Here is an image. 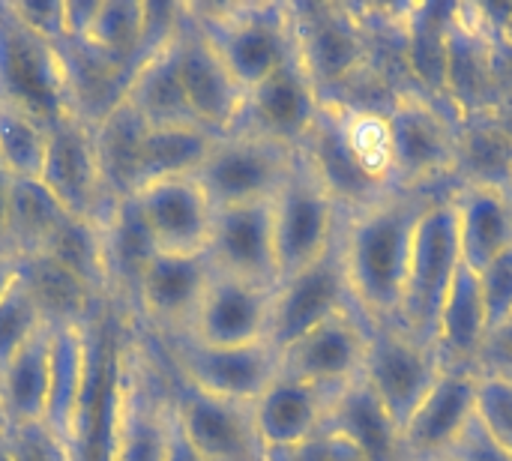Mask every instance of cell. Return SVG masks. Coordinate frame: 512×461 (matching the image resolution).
<instances>
[{
  "instance_id": "6da1fadb",
  "label": "cell",
  "mask_w": 512,
  "mask_h": 461,
  "mask_svg": "<svg viewBox=\"0 0 512 461\" xmlns=\"http://www.w3.org/2000/svg\"><path fill=\"white\" fill-rule=\"evenodd\" d=\"M447 192L441 189H393L375 204L342 216L339 249L354 309L366 321L393 324L414 234L423 213Z\"/></svg>"
},
{
  "instance_id": "7a4b0ae2",
  "label": "cell",
  "mask_w": 512,
  "mask_h": 461,
  "mask_svg": "<svg viewBox=\"0 0 512 461\" xmlns=\"http://www.w3.org/2000/svg\"><path fill=\"white\" fill-rule=\"evenodd\" d=\"M114 360L105 461H162L171 384L138 339H126Z\"/></svg>"
},
{
  "instance_id": "3957f363",
  "label": "cell",
  "mask_w": 512,
  "mask_h": 461,
  "mask_svg": "<svg viewBox=\"0 0 512 461\" xmlns=\"http://www.w3.org/2000/svg\"><path fill=\"white\" fill-rule=\"evenodd\" d=\"M189 12L243 90L264 81L294 54L291 12L282 0L189 3Z\"/></svg>"
},
{
  "instance_id": "277c9868",
  "label": "cell",
  "mask_w": 512,
  "mask_h": 461,
  "mask_svg": "<svg viewBox=\"0 0 512 461\" xmlns=\"http://www.w3.org/2000/svg\"><path fill=\"white\" fill-rule=\"evenodd\" d=\"M0 102L33 114L45 126L75 114L60 42L30 30L6 0H0Z\"/></svg>"
},
{
  "instance_id": "5b68a950",
  "label": "cell",
  "mask_w": 512,
  "mask_h": 461,
  "mask_svg": "<svg viewBox=\"0 0 512 461\" xmlns=\"http://www.w3.org/2000/svg\"><path fill=\"white\" fill-rule=\"evenodd\" d=\"M462 267L459 231H456V210L450 192L441 195L420 219L414 234V249L405 273L402 303L396 312V327L405 330L411 339L429 345L435 351L438 318L444 300L453 288V279Z\"/></svg>"
},
{
  "instance_id": "8992f818",
  "label": "cell",
  "mask_w": 512,
  "mask_h": 461,
  "mask_svg": "<svg viewBox=\"0 0 512 461\" xmlns=\"http://www.w3.org/2000/svg\"><path fill=\"white\" fill-rule=\"evenodd\" d=\"M294 51L324 102H339L351 81L372 63L366 24L354 6L327 0L288 3Z\"/></svg>"
},
{
  "instance_id": "52a82bcc",
  "label": "cell",
  "mask_w": 512,
  "mask_h": 461,
  "mask_svg": "<svg viewBox=\"0 0 512 461\" xmlns=\"http://www.w3.org/2000/svg\"><path fill=\"white\" fill-rule=\"evenodd\" d=\"M270 225L279 279L318 261L339 237L342 210L300 153L270 198Z\"/></svg>"
},
{
  "instance_id": "ba28073f",
  "label": "cell",
  "mask_w": 512,
  "mask_h": 461,
  "mask_svg": "<svg viewBox=\"0 0 512 461\" xmlns=\"http://www.w3.org/2000/svg\"><path fill=\"white\" fill-rule=\"evenodd\" d=\"M297 150L246 132L216 135L195 180L213 207L261 204L276 195L294 165Z\"/></svg>"
},
{
  "instance_id": "9c48e42d",
  "label": "cell",
  "mask_w": 512,
  "mask_h": 461,
  "mask_svg": "<svg viewBox=\"0 0 512 461\" xmlns=\"http://www.w3.org/2000/svg\"><path fill=\"white\" fill-rule=\"evenodd\" d=\"M165 354L177 381L237 405H252L279 375V351L267 342L210 348L180 336L165 342Z\"/></svg>"
},
{
  "instance_id": "30bf717a",
  "label": "cell",
  "mask_w": 512,
  "mask_h": 461,
  "mask_svg": "<svg viewBox=\"0 0 512 461\" xmlns=\"http://www.w3.org/2000/svg\"><path fill=\"white\" fill-rule=\"evenodd\" d=\"M441 372L444 369L438 363V354L429 345L411 339L396 324L366 321L363 378L384 402L399 429H405L417 405L441 378Z\"/></svg>"
},
{
  "instance_id": "8fae6325",
  "label": "cell",
  "mask_w": 512,
  "mask_h": 461,
  "mask_svg": "<svg viewBox=\"0 0 512 461\" xmlns=\"http://www.w3.org/2000/svg\"><path fill=\"white\" fill-rule=\"evenodd\" d=\"M393 135V189H438L456 168V138L444 111L420 96L399 93L387 108Z\"/></svg>"
},
{
  "instance_id": "7c38bea8",
  "label": "cell",
  "mask_w": 512,
  "mask_h": 461,
  "mask_svg": "<svg viewBox=\"0 0 512 461\" xmlns=\"http://www.w3.org/2000/svg\"><path fill=\"white\" fill-rule=\"evenodd\" d=\"M171 51H174L177 75L183 81L195 120L213 135L231 132L240 117L246 90L231 75V69L216 54V48L207 42L201 27L195 24L189 3L177 6V21L171 30Z\"/></svg>"
},
{
  "instance_id": "4fadbf2b",
  "label": "cell",
  "mask_w": 512,
  "mask_h": 461,
  "mask_svg": "<svg viewBox=\"0 0 512 461\" xmlns=\"http://www.w3.org/2000/svg\"><path fill=\"white\" fill-rule=\"evenodd\" d=\"M321 105L324 99L294 51L276 72L246 90L240 117L231 132L258 135L288 150H300L321 114Z\"/></svg>"
},
{
  "instance_id": "5bb4252c",
  "label": "cell",
  "mask_w": 512,
  "mask_h": 461,
  "mask_svg": "<svg viewBox=\"0 0 512 461\" xmlns=\"http://www.w3.org/2000/svg\"><path fill=\"white\" fill-rule=\"evenodd\" d=\"M345 309H354V300L348 291L342 249L336 237V243L318 261L279 279V285L273 288L267 342L282 351L285 345Z\"/></svg>"
},
{
  "instance_id": "9a60e30c",
  "label": "cell",
  "mask_w": 512,
  "mask_h": 461,
  "mask_svg": "<svg viewBox=\"0 0 512 461\" xmlns=\"http://www.w3.org/2000/svg\"><path fill=\"white\" fill-rule=\"evenodd\" d=\"M36 180L72 216L93 219L102 225L114 210L105 201V189H102L93 123H87L78 114L48 123L45 159H42Z\"/></svg>"
},
{
  "instance_id": "2e32d148",
  "label": "cell",
  "mask_w": 512,
  "mask_h": 461,
  "mask_svg": "<svg viewBox=\"0 0 512 461\" xmlns=\"http://www.w3.org/2000/svg\"><path fill=\"white\" fill-rule=\"evenodd\" d=\"M213 279L207 255H162L156 252L135 285V312L144 327L162 342L189 333L192 318Z\"/></svg>"
},
{
  "instance_id": "e0dca14e",
  "label": "cell",
  "mask_w": 512,
  "mask_h": 461,
  "mask_svg": "<svg viewBox=\"0 0 512 461\" xmlns=\"http://www.w3.org/2000/svg\"><path fill=\"white\" fill-rule=\"evenodd\" d=\"M366 318L345 309L279 351V375L297 378L324 390H339L363 375Z\"/></svg>"
},
{
  "instance_id": "ac0fdd59",
  "label": "cell",
  "mask_w": 512,
  "mask_h": 461,
  "mask_svg": "<svg viewBox=\"0 0 512 461\" xmlns=\"http://www.w3.org/2000/svg\"><path fill=\"white\" fill-rule=\"evenodd\" d=\"M135 210L147 237L162 255H204L210 243L213 213L207 192L195 177L159 180L135 192Z\"/></svg>"
},
{
  "instance_id": "d6986e66",
  "label": "cell",
  "mask_w": 512,
  "mask_h": 461,
  "mask_svg": "<svg viewBox=\"0 0 512 461\" xmlns=\"http://www.w3.org/2000/svg\"><path fill=\"white\" fill-rule=\"evenodd\" d=\"M273 288L213 270L204 300L186 339L210 348H240L267 342ZM270 345V342H267Z\"/></svg>"
},
{
  "instance_id": "ffe728a7",
  "label": "cell",
  "mask_w": 512,
  "mask_h": 461,
  "mask_svg": "<svg viewBox=\"0 0 512 461\" xmlns=\"http://www.w3.org/2000/svg\"><path fill=\"white\" fill-rule=\"evenodd\" d=\"M90 381H93V330L90 324L51 327V387L45 423L63 435L72 450L84 453L90 420Z\"/></svg>"
},
{
  "instance_id": "44dd1931",
  "label": "cell",
  "mask_w": 512,
  "mask_h": 461,
  "mask_svg": "<svg viewBox=\"0 0 512 461\" xmlns=\"http://www.w3.org/2000/svg\"><path fill=\"white\" fill-rule=\"evenodd\" d=\"M204 255L216 273L276 288L279 270H276V249H273L270 201L216 207L210 243Z\"/></svg>"
},
{
  "instance_id": "7402d4cb",
  "label": "cell",
  "mask_w": 512,
  "mask_h": 461,
  "mask_svg": "<svg viewBox=\"0 0 512 461\" xmlns=\"http://www.w3.org/2000/svg\"><path fill=\"white\" fill-rule=\"evenodd\" d=\"M171 381H174L171 384L174 411L204 459L264 461L258 435H255V423H252V405H237V402L207 396L177 381L174 375Z\"/></svg>"
},
{
  "instance_id": "603a6c76",
  "label": "cell",
  "mask_w": 512,
  "mask_h": 461,
  "mask_svg": "<svg viewBox=\"0 0 512 461\" xmlns=\"http://www.w3.org/2000/svg\"><path fill=\"white\" fill-rule=\"evenodd\" d=\"M477 387L474 372H441L402 429V459L429 461L453 453L477 417Z\"/></svg>"
},
{
  "instance_id": "cb8c5ba5",
  "label": "cell",
  "mask_w": 512,
  "mask_h": 461,
  "mask_svg": "<svg viewBox=\"0 0 512 461\" xmlns=\"http://www.w3.org/2000/svg\"><path fill=\"white\" fill-rule=\"evenodd\" d=\"M333 393L336 390L276 375V381L252 402V423L264 459L288 453L321 435Z\"/></svg>"
},
{
  "instance_id": "d4e9b609",
  "label": "cell",
  "mask_w": 512,
  "mask_h": 461,
  "mask_svg": "<svg viewBox=\"0 0 512 461\" xmlns=\"http://www.w3.org/2000/svg\"><path fill=\"white\" fill-rule=\"evenodd\" d=\"M462 261L480 273L489 261L512 249V201L504 183L468 180L450 192Z\"/></svg>"
},
{
  "instance_id": "484cf974",
  "label": "cell",
  "mask_w": 512,
  "mask_h": 461,
  "mask_svg": "<svg viewBox=\"0 0 512 461\" xmlns=\"http://www.w3.org/2000/svg\"><path fill=\"white\" fill-rule=\"evenodd\" d=\"M324 432L345 438L366 456V461H405L402 429L363 375L333 393Z\"/></svg>"
},
{
  "instance_id": "4316f807",
  "label": "cell",
  "mask_w": 512,
  "mask_h": 461,
  "mask_svg": "<svg viewBox=\"0 0 512 461\" xmlns=\"http://www.w3.org/2000/svg\"><path fill=\"white\" fill-rule=\"evenodd\" d=\"M489 336V318L480 294L477 273L462 261L453 288L444 300L438 333H435V354L444 372H474L480 348Z\"/></svg>"
},
{
  "instance_id": "83f0119b",
  "label": "cell",
  "mask_w": 512,
  "mask_h": 461,
  "mask_svg": "<svg viewBox=\"0 0 512 461\" xmlns=\"http://www.w3.org/2000/svg\"><path fill=\"white\" fill-rule=\"evenodd\" d=\"M120 99L147 123V129L198 123L192 114V105L186 99L183 81L177 75V63H174V51H171V33L162 45H156L153 51H147L138 60V66L132 69Z\"/></svg>"
},
{
  "instance_id": "f1b7e54d",
  "label": "cell",
  "mask_w": 512,
  "mask_h": 461,
  "mask_svg": "<svg viewBox=\"0 0 512 461\" xmlns=\"http://www.w3.org/2000/svg\"><path fill=\"white\" fill-rule=\"evenodd\" d=\"M459 3H420L408 6L402 18V54L426 99H450V33Z\"/></svg>"
},
{
  "instance_id": "f546056e",
  "label": "cell",
  "mask_w": 512,
  "mask_h": 461,
  "mask_svg": "<svg viewBox=\"0 0 512 461\" xmlns=\"http://www.w3.org/2000/svg\"><path fill=\"white\" fill-rule=\"evenodd\" d=\"M48 387H51V327H42L0 366V414L6 426L45 420Z\"/></svg>"
},
{
  "instance_id": "4dcf8cb0",
  "label": "cell",
  "mask_w": 512,
  "mask_h": 461,
  "mask_svg": "<svg viewBox=\"0 0 512 461\" xmlns=\"http://www.w3.org/2000/svg\"><path fill=\"white\" fill-rule=\"evenodd\" d=\"M147 123L120 99L108 114L93 123V141L99 156V174L105 201L117 207L120 201L135 198L138 189V156Z\"/></svg>"
},
{
  "instance_id": "1f68e13d",
  "label": "cell",
  "mask_w": 512,
  "mask_h": 461,
  "mask_svg": "<svg viewBox=\"0 0 512 461\" xmlns=\"http://www.w3.org/2000/svg\"><path fill=\"white\" fill-rule=\"evenodd\" d=\"M18 279L48 327L90 324L99 294L48 255L18 258Z\"/></svg>"
},
{
  "instance_id": "d6a6232c",
  "label": "cell",
  "mask_w": 512,
  "mask_h": 461,
  "mask_svg": "<svg viewBox=\"0 0 512 461\" xmlns=\"http://www.w3.org/2000/svg\"><path fill=\"white\" fill-rule=\"evenodd\" d=\"M213 141H216V135L198 123L147 129L144 141H141V156H138V189L159 183V180L195 177L201 171Z\"/></svg>"
},
{
  "instance_id": "836d02e7",
  "label": "cell",
  "mask_w": 512,
  "mask_h": 461,
  "mask_svg": "<svg viewBox=\"0 0 512 461\" xmlns=\"http://www.w3.org/2000/svg\"><path fill=\"white\" fill-rule=\"evenodd\" d=\"M66 216L69 213L63 210V204L36 177L12 180L6 210V252L15 258L39 255Z\"/></svg>"
},
{
  "instance_id": "e575fe53",
  "label": "cell",
  "mask_w": 512,
  "mask_h": 461,
  "mask_svg": "<svg viewBox=\"0 0 512 461\" xmlns=\"http://www.w3.org/2000/svg\"><path fill=\"white\" fill-rule=\"evenodd\" d=\"M342 126V138L360 165V171L381 189L393 192V135L387 111L354 105V102H333Z\"/></svg>"
},
{
  "instance_id": "d590c367",
  "label": "cell",
  "mask_w": 512,
  "mask_h": 461,
  "mask_svg": "<svg viewBox=\"0 0 512 461\" xmlns=\"http://www.w3.org/2000/svg\"><path fill=\"white\" fill-rule=\"evenodd\" d=\"M75 273L81 282H87L99 297L108 294V273H105V240H102V225L93 219L81 216H66L48 246L39 252Z\"/></svg>"
},
{
  "instance_id": "8d00e7d4",
  "label": "cell",
  "mask_w": 512,
  "mask_h": 461,
  "mask_svg": "<svg viewBox=\"0 0 512 461\" xmlns=\"http://www.w3.org/2000/svg\"><path fill=\"white\" fill-rule=\"evenodd\" d=\"M48 144V126L33 114L0 102V159L15 180L39 177Z\"/></svg>"
},
{
  "instance_id": "74e56055",
  "label": "cell",
  "mask_w": 512,
  "mask_h": 461,
  "mask_svg": "<svg viewBox=\"0 0 512 461\" xmlns=\"http://www.w3.org/2000/svg\"><path fill=\"white\" fill-rule=\"evenodd\" d=\"M42 327L48 324L42 321L36 303L30 300L27 288L18 279V285L6 297H0V366Z\"/></svg>"
},
{
  "instance_id": "f35d334b",
  "label": "cell",
  "mask_w": 512,
  "mask_h": 461,
  "mask_svg": "<svg viewBox=\"0 0 512 461\" xmlns=\"http://www.w3.org/2000/svg\"><path fill=\"white\" fill-rule=\"evenodd\" d=\"M3 438L12 461H81L72 444L63 435H57L45 420L9 426Z\"/></svg>"
},
{
  "instance_id": "ab89813d",
  "label": "cell",
  "mask_w": 512,
  "mask_h": 461,
  "mask_svg": "<svg viewBox=\"0 0 512 461\" xmlns=\"http://www.w3.org/2000/svg\"><path fill=\"white\" fill-rule=\"evenodd\" d=\"M477 420L498 447L512 453V384L480 378Z\"/></svg>"
},
{
  "instance_id": "60d3db41",
  "label": "cell",
  "mask_w": 512,
  "mask_h": 461,
  "mask_svg": "<svg viewBox=\"0 0 512 461\" xmlns=\"http://www.w3.org/2000/svg\"><path fill=\"white\" fill-rule=\"evenodd\" d=\"M477 282H480L489 330L507 324L512 318V249L498 255L495 261H489L477 273Z\"/></svg>"
},
{
  "instance_id": "b9f144b4",
  "label": "cell",
  "mask_w": 512,
  "mask_h": 461,
  "mask_svg": "<svg viewBox=\"0 0 512 461\" xmlns=\"http://www.w3.org/2000/svg\"><path fill=\"white\" fill-rule=\"evenodd\" d=\"M477 378H489V381H504L512 384V318L507 324L489 330L477 366H474Z\"/></svg>"
},
{
  "instance_id": "7bdbcfd3",
  "label": "cell",
  "mask_w": 512,
  "mask_h": 461,
  "mask_svg": "<svg viewBox=\"0 0 512 461\" xmlns=\"http://www.w3.org/2000/svg\"><path fill=\"white\" fill-rule=\"evenodd\" d=\"M9 9L39 36L63 42V0H6Z\"/></svg>"
},
{
  "instance_id": "ee69618b",
  "label": "cell",
  "mask_w": 512,
  "mask_h": 461,
  "mask_svg": "<svg viewBox=\"0 0 512 461\" xmlns=\"http://www.w3.org/2000/svg\"><path fill=\"white\" fill-rule=\"evenodd\" d=\"M453 456H456V461H512V453H507L504 447H498L489 438V432L480 426L477 417L471 420V426L465 429V435L453 447Z\"/></svg>"
},
{
  "instance_id": "f6af8a7d",
  "label": "cell",
  "mask_w": 512,
  "mask_h": 461,
  "mask_svg": "<svg viewBox=\"0 0 512 461\" xmlns=\"http://www.w3.org/2000/svg\"><path fill=\"white\" fill-rule=\"evenodd\" d=\"M162 461H207L198 447L192 444V438L186 435L177 411H174V402L168 405V423H165V447H162Z\"/></svg>"
},
{
  "instance_id": "bcb514c9",
  "label": "cell",
  "mask_w": 512,
  "mask_h": 461,
  "mask_svg": "<svg viewBox=\"0 0 512 461\" xmlns=\"http://www.w3.org/2000/svg\"><path fill=\"white\" fill-rule=\"evenodd\" d=\"M327 459L330 461H366V456H363L357 447H351L345 438H339V435L327 432Z\"/></svg>"
},
{
  "instance_id": "7dc6e473",
  "label": "cell",
  "mask_w": 512,
  "mask_h": 461,
  "mask_svg": "<svg viewBox=\"0 0 512 461\" xmlns=\"http://www.w3.org/2000/svg\"><path fill=\"white\" fill-rule=\"evenodd\" d=\"M12 174L0 159V249L6 252V210H9V195H12Z\"/></svg>"
},
{
  "instance_id": "c3c4849f",
  "label": "cell",
  "mask_w": 512,
  "mask_h": 461,
  "mask_svg": "<svg viewBox=\"0 0 512 461\" xmlns=\"http://www.w3.org/2000/svg\"><path fill=\"white\" fill-rule=\"evenodd\" d=\"M18 285V258L0 249V297H6Z\"/></svg>"
},
{
  "instance_id": "681fc988",
  "label": "cell",
  "mask_w": 512,
  "mask_h": 461,
  "mask_svg": "<svg viewBox=\"0 0 512 461\" xmlns=\"http://www.w3.org/2000/svg\"><path fill=\"white\" fill-rule=\"evenodd\" d=\"M0 461H12V453L6 447V438H0Z\"/></svg>"
},
{
  "instance_id": "f907efd6",
  "label": "cell",
  "mask_w": 512,
  "mask_h": 461,
  "mask_svg": "<svg viewBox=\"0 0 512 461\" xmlns=\"http://www.w3.org/2000/svg\"><path fill=\"white\" fill-rule=\"evenodd\" d=\"M504 186H507V192H510V201H512V165H510V171H507V180H504Z\"/></svg>"
},
{
  "instance_id": "816d5d0a",
  "label": "cell",
  "mask_w": 512,
  "mask_h": 461,
  "mask_svg": "<svg viewBox=\"0 0 512 461\" xmlns=\"http://www.w3.org/2000/svg\"><path fill=\"white\" fill-rule=\"evenodd\" d=\"M6 429H9V426H6V420H3V414H0V438L6 435Z\"/></svg>"
},
{
  "instance_id": "f5cc1de1",
  "label": "cell",
  "mask_w": 512,
  "mask_h": 461,
  "mask_svg": "<svg viewBox=\"0 0 512 461\" xmlns=\"http://www.w3.org/2000/svg\"><path fill=\"white\" fill-rule=\"evenodd\" d=\"M429 461H456V456H453V453H447V456H438V459H429Z\"/></svg>"
}]
</instances>
